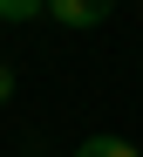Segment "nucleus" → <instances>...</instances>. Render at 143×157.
Returning <instances> with one entry per match:
<instances>
[{"label": "nucleus", "mask_w": 143, "mask_h": 157, "mask_svg": "<svg viewBox=\"0 0 143 157\" xmlns=\"http://www.w3.org/2000/svg\"><path fill=\"white\" fill-rule=\"evenodd\" d=\"M48 14V0H0V21H34Z\"/></svg>", "instance_id": "obj_3"}, {"label": "nucleus", "mask_w": 143, "mask_h": 157, "mask_svg": "<svg viewBox=\"0 0 143 157\" xmlns=\"http://www.w3.org/2000/svg\"><path fill=\"white\" fill-rule=\"evenodd\" d=\"M75 157H143V150H136L130 137H109V130H102V137H82Z\"/></svg>", "instance_id": "obj_2"}, {"label": "nucleus", "mask_w": 143, "mask_h": 157, "mask_svg": "<svg viewBox=\"0 0 143 157\" xmlns=\"http://www.w3.org/2000/svg\"><path fill=\"white\" fill-rule=\"evenodd\" d=\"M7 96H14V68L0 62V102H7Z\"/></svg>", "instance_id": "obj_4"}, {"label": "nucleus", "mask_w": 143, "mask_h": 157, "mask_svg": "<svg viewBox=\"0 0 143 157\" xmlns=\"http://www.w3.org/2000/svg\"><path fill=\"white\" fill-rule=\"evenodd\" d=\"M48 14L62 21V28H102V21L116 14V0H48Z\"/></svg>", "instance_id": "obj_1"}]
</instances>
